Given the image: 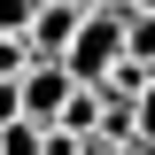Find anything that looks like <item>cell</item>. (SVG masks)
Returning a JSON list of instances; mask_svg holds the SVG:
<instances>
[{"mask_svg":"<svg viewBox=\"0 0 155 155\" xmlns=\"http://www.w3.org/2000/svg\"><path fill=\"white\" fill-rule=\"evenodd\" d=\"M124 54H132V8H124V0H109V8H93V16L78 23L70 54H62V70H70L78 85H101Z\"/></svg>","mask_w":155,"mask_h":155,"instance_id":"obj_1","label":"cell"},{"mask_svg":"<svg viewBox=\"0 0 155 155\" xmlns=\"http://www.w3.org/2000/svg\"><path fill=\"white\" fill-rule=\"evenodd\" d=\"M70 93H78V78L62 70V62H31V70H23V116H31V124H62Z\"/></svg>","mask_w":155,"mask_h":155,"instance_id":"obj_2","label":"cell"},{"mask_svg":"<svg viewBox=\"0 0 155 155\" xmlns=\"http://www.w3.org/2000/svg\"><path fill=\"white\" fill-rule=\"evenodd\" d=\"M78 23H85V8H70V0H39V16H31V47H39V62H62V54H70Z\"/></svg>","mask_w":155,"mask_h":155,"instance_id":"obj_3","label":"cell"},{"mask_svg":"<svg viewBox=\"0 0 155 155\" xmlns=\"http://www.w3.org/2000/svg\"><path fill=\"white\" fill-rule=\"evenodd\" d=\"M147 85H155V62H140V54H124L109 78H101V93H109V101H140Z\"/></svg>","mask_w":155,"mask_h":155,"instance_id":"obj_4","label":"cell"},{"mask_svg":"<svg viewBox=\"0 0 155 155\" xmlns=\"http://www.w3.org/2000/svg\"><path fill=\"white\" fill-rule=\"evenodd\" d=\"M101 109H109V101H101V85H78L70 109H62V132H101Z\"/></svg>","mask_w":155,"mask_h":155,"instance_id":"obj_5","label":"cell"},{"mask_svg":"<svg viewBox=\"0 0 155 155\" xmlns=\"http://www.w3.org/2000/svg\"><path fill=\"white\" fill-rule=\"evenodd\" d=\"M0 155H47V124H31V116L0 124Z\"/></svg>","mask_w":155,"mask_h":155,"instance_id":"obj_6","label":"cell"},{"mask_svg":"<svg viewBox=\"0 0 155 155\" xmlns=\"http://www.w3.org/2000/svg\"><path fill=\"white\" fill-rule=\"evenodd\" d=\"M31 16H39V0H0V31H31Z\"/></svg>","mask_w":155,"mask_h":155,"instance_id":"obj_7","label":"cell"},{"mask_svg":"<svg viewBox=\"0 0 155 155\" xmlns=\"http://www.w3.org/2000/svg\"><path fill=\"white\" fill-rule=\"evenodd\" d=\"M132 54L155 62V8H147V16H132Z\"/></svg>","mask_w":155,"mask_h":155,"instance_id":"obj_8","label":"cell"},{"mask_svg":"<svg viewBox=\"0 0 155 155\" xmlns=\"http://www.w3.org/2000/svg\"><path fill=\"white\" fill-rule=\"evenodd\" d=\"M23 116V78H0V124H16Z\"/></svg>","mask_w":155,"mask_h":155,"instance_id":"obj_9","label":"cell"},{"mask_svg":"<svg viewBox=\"0 0 155 155\" xmlns=\"http://www.w3.org/2000/svg\"><path fill=\"white\" fill-rule=\"evenodd\" d=\"M140 140H147V147H155V85H147V93H140Z\"/></svg>","mask_w":155,"mask_h":155,"instance_id":"obj_10","label":"cell"},{"mask_svg":"<svg viewBox=\"0 0 155 155\" xmlns=\"http://www.w3.org/2000/svg\"><path fill=\"white\" fill-rule=\"evenodd\" d=\"M70 8H85V16H93V8H109V0H70Z\"/></svg>","mask_w":155,"mask_h":155,"instance_id":"obj_11","label":"cell"},{"mask_svg":"<svg viewBox=\"0 0 155 155\" xmlns=\"http://www.w3.org/2000/svg\"><path fill=\"white\" fill-rule=\"evenodd\" d=\"M124 8H132V16H147V8H155V0H124Z\"/></svg>","mask_w":155,"mask_h":155,"instance_id":"obj_12","label":"cell"}]
</instances>
